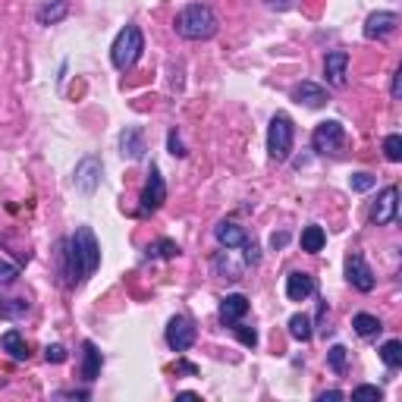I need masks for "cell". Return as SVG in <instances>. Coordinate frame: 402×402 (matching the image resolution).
<instances>
[{
	"label": "cell",
	"mask_w": 402,
	"mask_h": 402,
	"mask_svg": "<svg viewBox=\"0 0 402 402\" xmlns=\"http://www.w3.org/2000/svg\"><path fill=\"white\" fill-rule=\"evenodd\" d=\"M292 138H295V126L286 113H274L267 129V154L270 161H286L292 151Z\"/></svg>",
	"instance_id": "4"
},
{
	"label": "cell",
	"mask_w": 402,
	"mask_h": 402,
	"mask_svg": "<svg viewBox=\"0 0 402 402\" xmlns=\"http://www.w3.org/2000/svg\"><path fill=\"white\" fill-rule=\"evenodd\" d=\"M85 358H82V380L85 383H91V380H98V374H100V364H104V358H100V352H98V345L91 343V339H85Z\"/></svg>",
	"instance_id": "19"
},
{
	"label": "cell",
	"mask_w": 402,
	"mask_h": 402,
	"mask_svg": "<svg viewBox=\"0 0 402 402\" xmlns=\"http://www.w3.org/2000/svg\"><path fill=\"white\" fill-rule=\"evenodd\" d=\"M380 358L387 368H399L402 364V343L399 339H387V343L380 345Z\"/></svg>",
	"instance_id": "25"
},
{
	"label": "cell",
	"mask_w": 402,
	"mask_h": 402,
	"mask_svg": "<svg viewBox=\"0 0 402 402\" xmlns=\"http://www.w3.org/2000/svg\"><path fill=\"white\" fill-rule=\"evenodd\" d=\"M214 236H217V242L223 245V248H242V245L248 242L245 230L239 223H232V220H220V223L214 226Z\"/></svg>",
	"instance_id": "17"
},
{
	"label": "cell",
	"mask_w": 402,
	"mask_h": 402,
	"mask_svg": "<svg viewBox=\"0 0 402 402\" xmlns=\"http://www.w3.org/2000/svg\"><path fill=\"white\" fill-rule=\"evenodd\" d=\"M292 100H299V104L318 110V107H324L327 100H330V94H327V88L318 85V82L302 79V82H295V85H292Z\"/></svg>",
	"instance_id": "13"
},
{
	"label": "cell",
	"mask_w": 402,
	"mask_h": 402,
	"mask_svg": "<svg viewBox=\"0 0 402 402\" xmlns=\"http://www.w3.org/2000/svg\"><path fill=\"white\" fill-rule=\"evenodd\" d=\"M57 396H60V399H66V396H69V399H88L85 389H60Z\"/></svg>",
	"instance_id": "36"
},
{
	"label": "cell",
	"mask_w": 402,
	"mask_h": 402,
	"mask_svg": "<svg viewBox=\"0 0 402 402\" xmlns=\"http://www.w3.org/2000/svg\"><path fill=\"white\" fill-rule=\"evenodd\" d=\"M232 330H236V336H239V343L242 345H258V333L251 330V327H245V324H232Z\"/></svg>",
	"instance_id": "30"
},
{
	"label": "cell",
	"mask_w": 402,
	"mask_h": 402,
	"mask_svg": "<svg viewBox=\"0 0 402 402\" xmlns=\"http://www.w3.org/2000/svg\"><path fill=\"white\" fill-rule=\"evenodd\" d=\"M383 154H387V161H393V163H399L402 161V135H387L383 138Z\"/></svg>",
	"instance_id": "27"
},
{
	"label": "cell",
	"mask_w": 402,
	"mask_h": 402,
	"mask_svg": "<svg viewBox=\"0 0 402 402\" xmlns=\"http://www.w3.org/2000/svg\"><path fill=\"white\" fill-rule=\"evenodd\" d=\"M195 324L186 318V314H176V318H170V324H167V345L173 352H188L192 349V343H195Z\"/></svg>",
	"instance_id": "9"
},
{
	"label": "cell",
	"mask_w": 402,
	"mask_h": 402,
	"mask_svg": "<svg viewBox=\"0 0 402 402\" xmlns=\"http://www.w3.org/2000/svg\"><path fill=\"white\" fill-rule=\"evenodd\" d=\"M100 267V245L88 226H75V232L66 239V251H63V274H66L69 286H82L94 270Z\"/></svg>",
	"instance_id": "1"
},
{
	"label": "cell",
	"mask_w": 402,
	"mask_h": 402,
	"mask_svg": "<svg viewBox=\"0 0 402 402\" xmlns=\"http://www.w3.org/2000/svg\"><path fill=\"white\" fill-rule=\"evenodd\" d=\"M318 399L320 402H327V399H345V393H339V389H327V393H320Z\"/></svg>",
	"instance_id": "37"
},
{
	"label": "cell",
	"mask_w": 402,
	"mask_h": 402,
	"mask_svg": "<svg viewBox=\"0 0 402 402\" xmlns=\"http://www.w3.org/2000/svg\"><path fill=\"white\" fill-rule=\"evenodd\" d=\"M327 368L333 374H345V368H349V349L345 345H330L327 349Z\"/></svg>",
	"instance_id": "24"
},
{
	"label": "cell",
	"mask_w": 402,
	"mask_h": 402,
	"mask_svg": "<svg viewBox=\"0 0 402 402\" xmlns=\"http://www.w3.org/2000/svg\"><path fill=\"white\" fill-rule=\"evenodd\" d=\"M343 142H345V129L339 119H324V123H318L311 132V148L318 151V154H336V151L343 148Z\"/></svg>",
	"instance_id": "5"
},
{
	"label": "cell",
	"mask_w": 402,
	"mask_h": 402,
	"mask_svg": "<svg viewBox=\"0 0 402 402\" xmlns=\"http://www.w3.org/2000/svg\"><path fill=\"white\" fill-rule=\"evenodd\" d=\"M324 75H327V85L343 88L349 82V50H330L324 57Z\"/></svg>",
	"instance_id": "12"
},
{
	"label": "cell",
	"mask_w": 402,
	"mask_h": 402,
	"mask_svg": "<svg viewBox=\"0 0 402 402\" xmlns=\"http://www.w3.org/2000/svg\"><path fill=\"white\" fill-rule=\"evenodd\" d=\"M267 6H274V10H289L292 0H267Z\"/></svg>",
	"instance_id": "38"
},
{
	"label": "cell",
	"mask_w": 402,
	"mask_h": 402,
	"mask_svg": "<svg viewBox=\"0 0 402 402\" xmlns=\"http://www.w3.org/2000/svg\"><path fill=\"white\" fill-rule=\"evenodd\" d=\"M0 349L10 352V358H16V362H25V358H29V343L22 339L19 330H6L3 336H0Z\"/></svg>",
	"instance_id": "20"
},
{
	"label": "cell",
	"mask_w": 402,
	"mask_h": 402,
	"mask_svg": "<svg viewBox=\"0 0 402 402\" xmlns=\"http://www.w3.org/2000/svg\"><path fill=\"white\" fill-rule=\"evenodd\" d=\"M286 242H289V232H274V236H270V248H286Z\"/></svg>",
	"instance_id": "35"
},
{
	"label": "cell",
	"mask_w": 402,
	"mask_h": 402,
	"mask_svg": "<svg viewBox=\"0 0 402 402\" xmlns=\"http://www.w3.org/2000/svg\"><path fill=\"white\" fill-rule=\"evenodd\" d=\"M16 276H19V267H16V264L0 261V283H16Z\"/></svg>",
	"instance_id": "34"
},
{
	"label": "cell",
	"mask_w": 402,
	"mask_h": 402,
	"mask_svg": "<svg viewBox=\"0 0 402 402\" xmlns=\"http://www.w3.org/2000/svg\"><path fill=\"white\" fill-rule=\"evenodd\" d=\"M299 242H302V251H308V255H318V251L327 245V232L320 230L318 223H311V226H305V230H302Z\"/></svg>",
	"instance_id": "21"
},
{
	"label": "cell",
	"mask_w": 402,
	"mask_h": 402,
	"mask_svg": "<svg viewBox=\"0 0 402 402\" xmlns=\"http://www.w3.org/2000/svg\"><path fill=\"white\" fill-rule=\"evenodd\" d=\"M163 201H167V182H163L161 170L151 163L148 182H144V188H142V214H154Z\"/></svg>",
	"instance_id": "10"
},
{
	"label": "cell",
	"mask_w": 402,
	"mask_h": 402,
	"mask_svg": "<svg viewBox=\"0 0 402 402\" xmlns=\"http://www.w3.org/2000/svg\"><path fill=\"white\" fill-rule=\"evenodd\" d=\"M289 336H292L295 343H308V339H311V318H308V314H292V318H289Z\"/></svg>",
	"instance_id": "23"
},
{
	"label": "cell",
	"mask_w": 402,
	"mask_h": 402,
	"mask_svg": "<svg viewBox=\"0 0 402 402\" xmlns=\"http://www.w3.org/2000/svg\"><path fill=\"white\" fill-rule=\"evenodd\" d=\"M352 399H377V402H380L383 399V389L380 387H368V383H364V387L352 389Z\"/></svg>",
	"instance_id": "31"
},
{
	"label": "cell",
	"mask_w": 402,
	"mask_h": 402,
	"mask_svg": "<svg viewBox=\"0 0 402 402\" xmlns=\"http://www.w3.org/2000/svg\"><path fill=\"white\" fill-rule=\"evenodd\" d=\"M396 217H399V188L387 186L380 195H377L374 207H371V223L389 226V223H396Z\"/></svg>",
	"instance_id": "7"
},
{
	"label": "cell",
	"mask_w": 402,
	"mask_h": 402,
	"mask_svg": "<svg viewBox=\"0 0 402 402\" xmlns=\"http://www.w3.org/2000/svg\"><path fill=\"white\" fill-rule=\"evenodd\" d=\"M396 25H399V16L389 10H377L371 13L368 19H364V38L368 41H380V38H389L396 31Z\"/></svg>",
	"instance_id": "11"
},
{
	"label": "cell",
	"mask_w": 402,
	"mask_h": 402,
	"mask_svg": "<svg viewBox=\"0 0 402 402\" xmlns=\"http://www.w3.org/2000/svg\"><path fill=\"white\" fill-rule=\"evenodd\" d=\"M25 311H29V302H22V299H16V302L0 299V318H19V314H25Z\"/></svg>",
	"instance_id": "28"
},
{
	"label": "cell",
	"mask_w": 402,
	"mask_h": 402,
	"mask_svg": "<svg viewBox=\"0 0 402 402\" xmlns=\"http://www.w3.org/2000/svg\"><path fill=\"white\" fill-rule=\"evenodd\" d=\"M399 82H402V69L393 73V98H399Z\"/></svg>",
	"instance_id": "39"
},
{
	"label": "cell",
	"mask_w": 402,
	"mask_h": 402,
	"mask_svg": "<svg viewBox=\"0 0 402 402\" xmlns=\"http://www.w3.org/2000/svg\"><path fill=\"white\" fill-rule=\"evenodd\" d=\"M176 368H179V371H186V374H198V368H195V364H188V362H179V364H176Z\"/></svg>",
	"instance_id": "40"
},
{
	"label": "cell",
	"mask_w": 402,
	"mask_h": 402,
	"mask_svg": "<svg viewBox=\"0 0 402 402\" xmlns=\"http://www.w3.org/2000/svg\"><path fill=\"white\" fill-rule=\"evenodd\" d=\"M44 358H47L50 364H63L66 362V349H63V345H47V349H44Z\"/></svg>",
	"instance_id": "33"
},
{
	"label": "cell",
	"mask_w": 402,
	"mask_h": 402,
	"mask_svg": "<svg viewBox=\"0 0 402 402\" xmlns=\"http://www.w3.org/2000/svg\"><path fill=\"white\" fill-rule=\"evenodd\" d=\"M245 314H248V299H245L242 292H230L223 302H220V320H223L226 327L239 324Z\"/></svg>",
	"instance_id": "16"
},
{
	"label": "cell",
	"mask_w": 402,
	"mask_h": 402,
	"mask_svg": "<svg viewBox=\"0 0 402 402\" xmlns=\"http://www.w3.org/2000/svg\"><path fill=\"white\" fill-rule=\"evenodd\" d=\"M352 327H355V333H358V336H362V339H371V336H377V333L383 330V324H380V320H377L374 314H364V311L352 318Z\"/></svg>",
	"instance_id": "22"
},
{
	"label": "cell",
	"mask_w": 402,
	"mask_h": 402,
	"mask_svg": "<svg viewBox=\"0 0 402 402\" xmlns=\"http://www.w3.org/2000/svg\"><path fill=\"white\" fill-rule=\"evenodd\" d=\"M345 280H349L352 289H358V292H371V289L377 286L374 270H371V264L364 261L358 251H352V255L345 258Z\"/></svg>",
	"instance_id": "8"
},
{
	"label": "cell",
	"mask_w": 402,
	"mask_h": 402,
	"mask_svg": "<svg viewBox=\"0 0 402 402\" xmlns=\"http://www.w3.org/2000/svg\"><path fill=\"white\" fill-rule=\"evenodd\" d=\"M66 13H69V0H41L35 16L41 25H57L66 19Z\"/></svg>",
	"instance_id": "18"
},
{
	"label": "cell",
	"mask_w": 402,
	"mask_h": 402,
	"mask_svg": "<svg viewBox=\"0 0 402 402\" xmlns=\"http://www.w3.org/2000/svg\"><path fill=\"white\" fill-rule=\"evenodd\" d=\"M144 50V38H142V29L138 25H126L123 31H119L117 38H113V47H110V60L117 69H132L138 63V57H142Z\"/></svg>",
	"instance_id": "3"
},
{
	"label": "cell",
	"mask_w": 402,
	"mask_h": 402,
	"mask_svg": "<svg viewBox=\"0 0 402 402\" xmlns=\"http://www.w3.org/2000/svg\"><path fill=\"white\" fill-rule=\"evenodd\" d=\"M100 173H104V163H100V157H94V154L82 157V161L75 163V173H73L75 188H79L82 195H91L94 188L100 186Z\"/></svg>",
	"instance_id": "6"
},
{
	"label": "cell",
	"mask_w": 402,
	"mask_h": 402,
	"mask_svg": "<svg viewBox=\"0 0 402 402\" xmlns=\"http://www.w3.org/2000/svg\"><path fill=\"white\" fill-rule=\"evenodd\" d=\"M167 148H170V154H173V157H186V154H188L186 144H182V138L176 135V129H170V135H167Z\"/></svg>",
	"instance_id": "32"
},
{
	"label": "cell",
	"mask_w": 402,
	"mask_h": 402,
	"mask_svg": "<svg viewBox=\"0 0 402 402\" xmlns=\"http://www.w3.org/2000/svg\"><path fill=\"white\" fill-rule=\"evenodd\" d=\"M176 35L186 41H207L217 35V16L207 3H188L176 16Z\"/></svg>",
	"instance_id": "2"
},
{
	"label": "cell",
	"mask_w": 402,
	"mask_h": 402,
	"mask_svg": "<svg viewBox=\"0 0 402 402\" xmlns=\"http://www.w3.org/2000/svg\"><path fill=\"white\" fill-rule=\"evenodd\" d=\"M144 151H148V144H144V132L138 129V126H126V129L119 132V154L129 157V161H142Z\"/></svg>",
	"instance_id": "15"
},
{
	"label": "cell",
	"mask_w": 402,
	"mask_h": 402,
	"mask_svg": "<svg viewBox=\"0 0 402 402\" xmlns=\"http://www.w3.org/2000/svg\"><path fill=\"white\" fill-rule=\"evenodd\" d=\"M314 292H318V280H314L311 274H305V270H292V274L286 276L289 302H305V299H311Z\"/></svg>",
	"instance_id": "14"
},
{
	"label": "cell",
	"mask_w": 402,
	"mask_h": 402,
	"mask_svg": "<svg viewBox=\"0 0 402 402\" xmlns=\"http://www.w3.org/2000/svg\"><path fill=\"white\" fill-rule=\"evenodd\" d=\"M179 255V245L173 239H161V242L148 245V258H176Z\"/></svg>",
	"instance_id": "26"
},
{
	"label": "cell",
	"mask_w": 402,
	"mask_h": 402,
	"mask_svg": "<svg viewBox=\"0 0 402 402\" xmlns=\"http://www.w3.org/2000/svg\"><path fill=\"white\" fill-rule=\"evenodd\" d=\"M374 176L371 173H352L349 176V186H352V192H368V188H374Z\"/></svg>",
	"instance_id": "29"
}]
</instances>
